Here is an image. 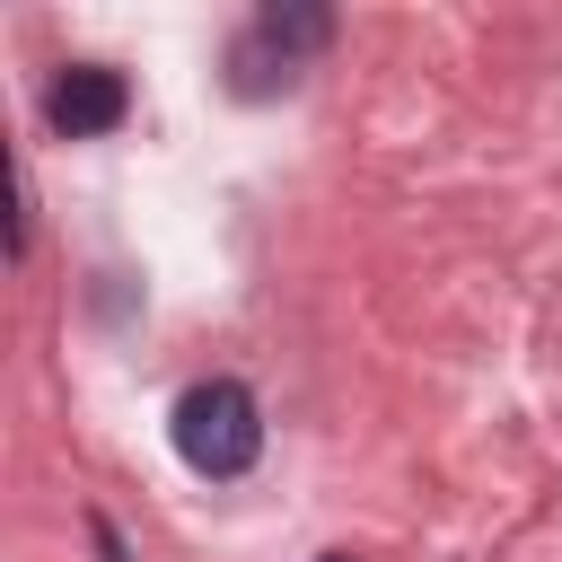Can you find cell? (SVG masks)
Instances as JSON below:
<instances>
[{
    "label": "cell",
    "mask_w": 562,
    "mask_h": 562,
    "mask_svg": "<svg viewBox=\"0 0 562 562\" xmlns=\"http://www.w3.org/2000/svg\"><path fill=\"white\" fill-rule=\"evenodd\" d=\"M167 439H176V457H184L202 483H237V474L263 457V413H255V395H246L237 378H202V386L176 395Z\"/></svg>",
    "instance_id": "6da1fadb"
},
{
    "label": "cell",
    "mask_w": 562,
    "mask_h": 562,
    "mask_svg": "<svg viewBox=\"0 0 562 562\" xmlns=\"http://www.w3.org/2000/svg\"><path fill=\"white\" fill-rule=\"evenodd\" d=\"M123 105H132V88H123V70H105V61H70V70L44 88V123H53L61 140H97V132H114Z\"/></svg>",
    "instance_id": "7a4b0ae2"
},
{
    "label": "cell",
    "mask_w": 562,
    "mask_h": 562,
    "mask_svg": "<svg viewBox=\"0 0 562 562\" xmlns=\"http://www.w3.org/2000/svg\"><path fill=\"white\" fill-rule=\"evenodd\" d=\"M88 536H97V562H132V553H123V536H114V527H105V518H97V527H88Z\"/></svg>",
    "instance_id": "3957f363"
},
{
    "label": "cell",
    "mask_w": 562,
    "mask_h": 562,
    "mask_svg": "<svg viewBox=\"0 0 562 562\" xmlns=\"http://www.w3.org/2000/svg\"><path fill=\"white\" fill-rule=\"evenodd\" d=\"M316 562H360V553H316Z\"/></svg>",
    "instance_id": "277c9868"
}]
</instances>
